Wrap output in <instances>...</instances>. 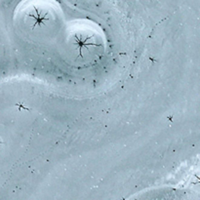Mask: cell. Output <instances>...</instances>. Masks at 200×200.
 I'll return each instance as SVG.
<instances>
[{"mask_svg": "<svg viewBox=\"0 0 200 200\" xmlns=\"http://www.w3.org/2000/svg\"><path fill=\"white\" fill-rule=\"evenodd\" d=\"M48 14H43L41 11L37 9H34V13H29L28 17L31 18L34 21V25H32V28L35 27H41L45 25V21H48Z\"/></svg>", "mask_w": 200, "mask_h": 200, "instance_id": "obj_1", "label": "cell"}, {"mask_svg": "<svg viewBox=\"0 0 200 200\" xmlns=\"http://www.w3.org/2000/svg\"><path fill=\"white\" fill-rule=\"evenodd\" d=\"M75 40H76V44H77V48L78 50H79V56H81V53H82V50L84 49V48H87L89 45H92L93 43L90 42V39L88 36L86 37H83L82 35L78 36L76 34V37H75Z\"/></svg>", "mask_w": 200, "mask_h": 200, "instance_id": "obj_2", "label": "cell"}]
</instances>
